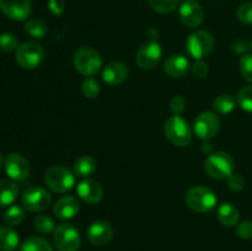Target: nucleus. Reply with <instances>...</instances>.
<instances>
[{"label":"nucleus","mask_w":252,"mask_h":251,"mask_svg":"<svg viewBox=\"0 0 252 251\" xmlns=\"http://www.w3.org/2000/svg\"><path fill=\"white\" fill-rule=\"evenodd\" d=\"M236 233L243 239H252V221L245 220L239 224L238 229H236Z\"/></svg>","instance_id":"e433bc0d"},{"label":"nucleus","mask_w":252,"mask_h":251,"mask_svg":"<svg viewBox=\"0 0 252 251\" xmlns=\"http://www.w3.org/2000/svg\"><path fill=\"white\" fill-rule=\"evenodd\" d=\"M164 73L169 75L170 78L174 79H181L186 76L189 73L191 65H189V59L181 54H172V56L167 57L166 61L164 62Z\"/></svg>","instance_id":"f3484780"},{"label":"nucleus","mask_w":252,"mask_h":251,"mask_svg":"<svg viewBox=\"0 0 252 251\" xmlns=\"http://www.w3.org/2000/svg\"><path fill=\"white\" fill-rule=\"evenodd\" d=\"M96 160L90 155H83V157H78L76 161L74 162V174L75 176L79 177H89L96 171Z\"/></svg>","instance_id":"4be33fe9"},{"label":"nucleus","mask_w":252,"mask_h":251,"mask_svg":"<svg viewBox=\"0 0 252 251\" xmlns=\"http://www.w3.org/2000/svg\"><path fill=\"white\" fill-rule=\"evenodd\" d=\"M100 84L96 79L89 76L81 83V93L86 98H96L100 95Z\"/></svg>","instance_id":"c85d7f7f"},{"label":"nucleus","mask_w":252,"mask_h":251,"mask_svg":"<svg viewBox=\"0 0 252 251\" xmlns=\"http://www.w3.org/2000/svg\"><path fill=\"white\" fill-rule=\"evenodd\" d=\"M179 16L182 24L189 29L198 27L204 20L203 7L196 0H185L179 10Z\"/></svg>","instance_id":"4468645a"},{"label":"nucleus","mask_w":252,"mask_h":251,"mask_svg":"<svg viewBox=\"0 0 252 251\" xmlns=\"http://www.w3.org/2000/svg\"><path fill=\"white\" fill-rule=\"evenodd\" d=\"M44 56L46 53L41 44L36 42H25L17 47L15 58L21 68L32 70L38 68L43 63Z\"/></svg>","instance_id":"0eeeda50"},{"label":"nucleus","mask_w":252,"mask_h":251,"mask_svg":"<svg viewBox=\"0 0 252 251\" xmlns=\"http://www.w3.org/2000/svg\"><path fill=\"white\" fill-rule=\"evenodd\" d=\"M161 57L162 48L159 42L149 41L139 47L135 56V62L143 70H152L160 63Z\"/></svg>","instance_id":"9b49d317"},{"label":"nucleus","mask_w":252,"mask_h":251,"mask_svg":"<svg viewBox=\"0 0 252 251\" xmlns=\"http://www.w3.org/2000/svg\"><path fill=\"white\" fill-rule=\"evenodd\" d=\"M19 187L11 180H0V208L11 206L17 198Z\"/></svg>","instance_id":"aec40b11"},{"label":"nucleus","mask_w":252,"mask_h":251,"mask_svg":"<svg viewBox=\"0 0 252 251\" xmlns=\"http://www.w3.org/2000/svg\"><path fill=\"white\" fill-rule=\"evenodd\" d=\"M186 110V100L184 98V96L181 95H175L174 97L170 100V111H171L174 115H180L185 112Z\"/></svg>","instance_id":"f704fd0d"},{"label":"nucleus","mask_w":252,"mask_h":251,"mask_svg":"<svg viewBox=\"0 0 252 251\" xmlns=\"http://www.w3.org/2000/svg\"><path fill=\"white\" fill-rule=\"evenodd\" d=\"M236 105L235 98L229 94H221L213 100V108L219 115H229L234 111Z\"/></svg>","instance_id":"b1692460"},{"label":"nucleus","mask_w":252,"mask_h":251,"mask_svg":"<svg viewBox=\"0 0 252 251\" xmlns=\"http://www.w3.org/2000/svg\"><path fill=\"white\" fill-rule=\"evenodd\" d=\"M44 182L54 193H66L75 185V174L63 165H54L47 170Z\"/></svg>","instance_id":"7ed1b4c3"},{"label":"nucleus","mask_w":252,"mask_h":251,"mask_svg":"<svg viewBox=\"0 0 252 251\" xmlns=\"http://www.w3.org/2000/svg\"><path fill=\"white\" fill-rule=\"evenodd\" d=\"M1 165H2V157L1 154H0V169H1Z\"/></svg>","instance_id":"ea45409f"},{"label":"nucleus","mask_w":252,"mask_h":251,"mask_svg":"<svg viewBox=\"0 0 252 251\" xmlns=\"http://www.w3.org/2000/svg\"><path fill=\"white\" fill-rule=\"evenodd\" d=\"M80 211V203L74 196H64L59 198L54 204L53 212L56 217L61 220L73 219Z\"/></svg>","instance_id":"6ab92c4d"},{"label":"nucleus","mask_w":252,"mask_h":251,"mask_svg":"<svg viewBox=\"0 0 252 251\" xmlns=\"http://www.w3.org/2000/svg\"><path fill=\"white\" fill-rule=\"evenodd\" d=\"M185 202L189 209L198 213H208L218 203L217 194L206 186L191 187L185 194Z\"/></svg>","instance_id":"f257e3e1"},{"label":"nucleus","mask_w":252,"mask_h":251,"mask_svg":"<svg viewBox=\"0 0 252 251\" xmlns=\"http://www.w3.org/2000/svg\"><path fill=\"white\" fill-rule=\"evenodd\" d=\"M48 9L53 15L61 16L65 10V4H64L63 0H49Z\"/></svg>","instance_id":"4c0bfd02"},{"label":"nucleus","mask_w":252,"mask_h":251,"mask_svg":"<svg viewBox=\"0 0 252 251\" xmlns=\"http://www.w3.org/2000/svg\"><path fill=\"white\" fill-rule=\"evenodd\" d=\"M53 240L58 251H78L81 244L80 233L73 224L69 223H62L57 226Z\"/></svg>","instance_id":"6e6552de"},{"label":"nucleus","mask_w":252,"mask_h":251,"mask_svg":"<svg viewBox=\"0 0 252 251\" xmlns=\"http://www.w3.org/2000/svg\"><path fill=\"white\" fill-rule=\"evenodd\" d=\"M204 170L212 179H229L235 170V161L228 153H212L204 161Z\"/></svg>","instance_id":"f03ea898"},{"label":"nucleus","mask_w":252,"mask_h":251,"mask_svg":"<svg viewBox=\"0 0 252 251\" xmlns=\"http://www.w3.org/2000/svg\"><path fill=\"white\" fill-rule=\"evenodd\" d=\"M88 239L93 245H107L113 238V228L108 221L95 220L88 228Z\"/></svg>","instance_id":"2eb2a0df"},{"label":"nucleus","mask_w":252,"mask_h":251,"mask_svg":"<svg viewBox=\"0 0 252 251\" xmlns=\"http://www.w3.org/2000/svg\"><path fill=\"white\" fill-rule=\"evenodd\" d=\"M191 74L196 79H204L208 76L209 74V66L207 62H204L203 59L201 61H196V63H193L191 65Z\"/></svg>","instance_id":"72a5a7b5"},{"label":"nucleus","mask_w":252,"mask_h":251,"mask_svg":"<svg viewBox=\"0 0 252 251\" xmlns=\"http://www.w3.org/2000/svg\"><path fill=\"white\" fill-rule=\"evenodd\" d=\"M25 30L33 38H42L48 32V26L41 19H32L25 24Z\"/></svg>","instance_id":"a878e982"},{"label":"nucleus","mask_w":252,"mask_h":251,"mask_svg":"<svg viewBox=\"0 0 252 251\" xmlns=\"http://www.w3.org/2000/svg\"><path fill=\"white\" fill-rule=\"evenodd\" d=\"M150 7L159 14H170L179 6L180 0H148Z\"/></svg>","instance_id":"cd10ccee"},{"label":"nucleus","mask_w":252,"mask_h":251,"mask_svg":"<svg viewBox=\"0 0 252 251\" xmlns=\"http://www.w3.org/2000/svg\"><path fill=\"white\" fill-rule=\"evenodd\" d=\"M2 14L14 21H25L32 11L31 0H0Z\"/></svg>","instance_id":"ddd939ff"},{"label":"nucleus","mask_w":252,"mask_h":251,"mask_svg":"<svg viewBox=\"0 0 252 251\" xmlns=\"http://www.w3.org/2000/svg\"><path fill=\"white\" fill-rule=\"evenodd\" d=\"M236 101L244 111L252 113V85L240 89L236 96Z\"/></svg>","instance_id":"7c9ffc66"},{"label":"nucleus","mask_w":252,"mask_h":251,"mask_svg":"<svg viewBox=\"0 0 252 251\" xmlns=\"http://www.w3.org/2000/svg\"><path fill=\"white\" fill-rule=\"evenodd\" d=\"M220 118L217 116V113L211 111H204L199 113L194 120L193 132L196 133L199 139L211 140L216 137L220 130Z\"/></svg>","instance_id":"1a4fd4ad"},{"label":"nucleus","mask_w":252,"mask_h":251,"mask_svg":"<svg viewBox=\"0 0 252 251\" xmlns=\"http://www.w3.org/2000/svg\"><path fill=\"white\" fill-rule=\"evenodd\" d=\"M213 36L208 31H203V30H199V31L189 34L185 43L186 53L196 61H201L204 57L208 56L213 51Z\"/></svg>","instance_id":"423d86ee"},{"label":"nucleus","mask_w":252,"mask_h":251,"mask_svg":"<svg viewBox=\"0 0 252 251\" xmlns=\"http://www.w3.org/2000/svg\"><path fill=\"white\" fill-rule=\"evenodd\" d=\"M164 132L167 139L176 147H187L192 142V129L182 116L174 115L164 125Z\"/></svg>","instance_id":"20e7f679"},{"label":"nucleus","mask_w":252,"mask_h":251,"mask_svg":"<svg viewBox=\"0 0 252 251\" xmlns=\"http://www.w3.org/2000/svg\"><path fill=\"white\" fill-rule=\"evenodd\" d=\"M74 66L84 76H93L100 71L102 58L100 53L91 47H80L74 53Z\"/></svg>","instance_id":"39448f33"},{"label":"nucleus","mask_w":252,"mask_h":251,"mask_svg":"<svg viewBox=\"0 0 252 251\" xmlns=\"http://www.w3.org/2000/svg\"><path fill=\"white\" fill-rule=\"evenodd\" d=\"M76 192H78L79 198L89 204L98 203L103 197L102 186L100 182L93 179H85L79 182Z\"/></svg>","instance_id":"dca6fc26"},{"label":"nucleus","mask_w":252,"mask_h":251,"mask_svg":"<svg viewBox=\"0 0 252 251\" xmlns=\"http://www.w3.org/2000/svg\"><path fill=\"white\" fill-rule=\"evenodd\" d=\"M128 68L122 62H111L103 68L102 80L110 86H117L125 83L128 78Z\"/></svg>","instance_id":"a211bd4d"},{"label":"nucleus","mask_w":252,"mask_h":251,"mask_svg":"<svg viewBox=\"0 0 252 251\" xmlns=\"http://www.w3.org/2000/svg\"><path fill=\"white\" fill-rule=\"evenodd\" d=\"M244 185H245L244 179L241 176H239V175L233 174L228 179V186L229 188L233 189V191H241V189L244 188Z\"/></svg>","instance_id":"58836bf2"},{"label":"nucleus","mask_w":252,"mask_h":251,"mask_svg":"<svg viewBox=\"0 0 252 251\" xmlns=\"http://www.w3.org/2000/svg\"><path fill=\"white\" fill-rule=\"evenodd\" d=\"M25 219V212L20 206H10L2 216V220L9 226L19 225Z\"/></svg>","instance_id":"bb28decb"},{"label":"nucleus","mask_w":252,"mask_h":251,"mask_svg":"<svg viewBox=\"0 0 252 251\" xmlns=\"http://www.w3.org/2000/svg\"><path fill=\"white\" fill-rule=\"evenodd\" d=\"M5 172L14 181H22L30 174V164L24 155L10 153L4 161Z\"/></svg>","instance_id":"f8f14e48"},{"label":"nucleus","mask_w":252,"mask_h":251,"mask_svg":"<svg viewBox=\"0 0 252 251\" xmlns=\"http://www.w3.org/2000/svg\"><path fill=\"white\" fill-rule=\"evenodd\" d=\"M20 251H53V249L46 239L39 238V236H31L24 241Z\"/></svg>","instance_id":"393cba45"},{"label":"nucleus","mask_w":252,"mask_h":251,"mask_svg":"<svg viewBox=\"0 0 252 251\" xmlns=\"http://www.w3.org/2000/svg\"><path fill=\"white\" fill-rule=\"evenodd\" d=\"M250 47H251V49H252V41H251V44H250Z\"/></svg>","instance_id":"a19ab883"},{"label":"nucleus","mask_w":252,"mask_h":251,"mask_svg":"<svg viewBox=\"0 0 252 251\" xmlns=\"http://www.w3.org/2000/svg\"><path fill=\"white\" fill-rule=\"evenodd\" d=\"M238 17L243 24L252 25V2H246L239 7Z\"/></svg>","instance_id":"c9c22d12"},{"label":"nucleus","mask_w":252,"mask_h":251,"mask_svg":"<svg viewBox=\"0 0 252 251\" xmlns=\"http://www.w3.org/2000/svg\"><path fill=\"white\" fill-rule=\"evenodd\" d=\"M217 217L224 226H234L239 223L240 213L239 209L231 203H223L217 211Z\"/></svg>","instance_id":"412c9836"},{"label":"nucleus","mask_w":252,"mask_h":251,"mask_svg":"<svg viewBox=\"0 0 252 251\" xmlns=\"http://www.w3.org/2000/svg\"><path fill=\"white\" fill-rule=\"evenodd\" d=\"M19 235L14 229L7 226H0V250L14 251L19 246Z\"/></svg>","instance_id":"5701e85b"},{"label":"nucleus","mask_w":252,"mask_h":251,"mask_svg":"<svg viewBox=\"0 0 252 251\" xmlns=\"http://www.w3.org/2000/svg\"><path fill=\"white\" fill-rule=\"evenodd\" d=\"M19 43H17V38L12 33L5 32V33L0 34V49L5 53H10L12 51H16Z\"/></svg>","instance_id":"2f4dec72"},{"label":"nucleus","mask_w":252,"mask_h":251,"mask_svg":"<svg viewBox=\"0 0 252 251\" xmlns=\"http://www.w3.org/2000/svg\"><path fill=\"white\" fill-rule=\"evenodd\" d=\"M52 197L43 187L32 186L25 189L21 196V204L25 209L30 212L46 211L51 206Z\"/></svg>","instance_id":"9d476101"},{"label":"nucleus","mask_w":252,"mask_h":251,"mask_svg":"<svg viewBox=\"0 0 252 251\" xmlns=\"http://www.w3.org/2000/svg\"><path fill=\"white\" fill-rule=\"evenodd\" d=\"M243 78L249 83H252V54H244L239 62Z\"/></svg>","instance_id":"473e14b6"},{"label":"nucleus","mask_w":252,"mask_h":251,"mask_svg":"<svg viewBox=\"0 0 252 251\" xmlns=\"http://www.w3.org/2000/svg\"><path fill=\"white\" fill-rule=\"evenodd\" d=\"M34 228L38 233L41 234H49L52 231L56 230V223H54L53 219L48 216H44V214H39L34 219Z\"/></svg>","instance_id":"c756f323"}]
</instances>
